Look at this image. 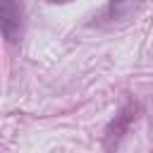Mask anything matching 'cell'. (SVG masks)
I'll return each mask as SVG.
<instances>
[{
    "mask_svg": "<svg viewBox=\"0 0 153 153\" xmlns=\"http://www.w3.org/2000/svg\"><path fill=\"white\" fill-rule=\"evenodd\" d=\"M0 17H2V31L7 41H17L22 33V12L14 0H0Z\"/></svg>",
    "mask_w": 153,
    "mask_h": 153,
    "instance_id": "obj_1",
    "label": "cell"
},
{
    "mask_svg": "<svg viewBox=\"0 0 153 153\" xmlns=\"http://www.w3.org/2000/svg\"><path fill=\"white\" fill-rule=\"evenodd\" d=\"M136 7H139V0H112L110 12H112V17H127Z\"/></svg>",
    "mask_w": 153,
    "mask_h": 153,
    "instance_id": "obj_2",
    "label": "cell"
},
{
    "mask_svg": "<svg viewBox=\"0 0 153 153\" xmlns=\"http://www.w3.org/2000/svg\"><path fill=\"white\" fill-rule=\"evenodd\" d=\"M53 2H62V0H53Z\"/></svg>",
    "mask_w": 153,
    "mask_h": 153,
    "instance_id": "obj_3",
    "label": "cell"
}]
</instances>
